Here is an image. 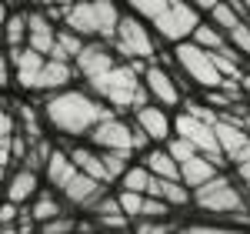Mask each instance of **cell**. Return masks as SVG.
<instances>
[{
	"instance_id": "603a6c76",
	"label": "cell",
	"mask_w": 250,
	"mask_h": 234,
	"mask_svg": "<svg viewBox=\"0 0 250 234\" xmlns=\"http://www.w3.org/2000/svg\"><path fill=\"white\" fill-rule=\"evenodd\" d=\"M190 40L200 44L204 50H220V47L227 44V34H224L217 23H210V20H197V27L190 30Z\"/></svg>"
},
{
	"instance_id": "6da1fadb",
	"label": "cell",
	"mask_w": 250,
	"mask_h": 234,
	"mask_svg": "<svg viewBox=\"0 0 250 234\" xmlns=\"http://www.w3.org/2000/svg\"><path fill=\"white\" fill-rule=\"evenodd\" d=\"M117 114L110 104L90 94V91H77V87H60V91H50L47 100H43V117L47 124L60 131L67 137H87L90 127L104 117Z\"/></svg>"
},
{
	"instance_id": "30bf717a",
	"label": "cell",
	"mask_w": 250,
	"mask_h": 234,
	"mask_svg": "<svg viewBox=\"0 0 250 234\" xmlns=\"http://www.w3.org/2000/svg\"><path fill=\"white\" fill-rule=\"evenodd\" d=\"M213 134H217V144H220L224 161L237 164V161H244V157L250 154V134L237 124V120H233L230 114L213 120Z\"/></svg>"
},
{
	"instance_id": "ba28073f",
	"label": "cell",
	"mask_w": 250,
	"mask_h": 234,
	"mask_svg": "<svg viewBox=\"0 0 250 234\" xmlns=\"http://www.w3.org/2000/svg\"><path fill=\"white\" fill-rule=\"evenodd\" d=\"M140 80H144V87H147V97L160 104V107H180V84H177V74H170L164 64H157L150 60L144 70H140Z\"/></svg>"
},
{
	"instance_id": "9a60e30c",
	"label": "cell",
	"mask_w": 250,
	"mask_h": 234,
	"mask_svg": "<svg viewBox=\"0 0 250 234\" xmlns=\"http://www.w3.org/2000/svg\"><path fill=\"white\" fill-rule=\"evenodd\" d=\"M114 50H107V44H83L77 50V57H74V67L80 70V77L90 80L97 77L100 70H107L110 64H114Z\"/></svg>"
},
{
	"instance_id": "44dd1931",
	"label": "cell",
	"mask_w": 250,
	"mask_h": 234,
	"mask_svg": "<svg viewBox=\"0 0 250 234\" xmlns=\"http://www.w3.org/2000/svg\"><path fill=\"white\" fill-rule=\"evenodd\" d=\"M144 167L157 177H177V161L167 154V147L164 144H157V147H147L144 151Z\"/></svg>"
},
{
	"instance_id": "ee69618b",
	"label": "cell",
	"mask_w": 250,
	"mask_h": 234,
	"mask_svg": "<svg viewBox=\"0 0 250 234\" xmlns=\"http://www.w3.org/2000/svg\"><path fill=\"white\" fill-rule=\"evenodd\" d=\"M233 167H237V177H240V181H244V184H247V181H250V154L244 157V161H237V164H233Z\"/></svg>"
},
{
	"instance_id": "c3c4849f",
	"label": "cell",
	"mask_w": 250,
	"mask_h": 234,
	"mask_svg": "<svg viewBox=\"0 0 250 234\" xmlns=\"http://www.w3.org/2000/svg\"><path fill=\"white\" fill-rule=\"evenodd\" d=\"M244 187H247V194H250V181H247V184H244Z\"/></svg>"
},
{
	"instance_id": "681fc988",
	"label": "cell",
	"mask_w": 250,
	"mask_h": 234,
	"mask_svg": "<svg viewBox=\"0 0 250 234\" xmlns=\"http://www.w3.org/2000/svg\"><path fill=\"white\" fill-rule=\"evenodd\" d=\"M247 208H250V194H247Z\"/></svg>"
},
{
	"instance_id": "d4e9b609",
	"label": "cell",
	"mask_w": 250,
	"mask_h": 234,
	"mask_svg": "<svg viewBox=\"0 0 250 234\" xmlns=\"http://www.w3.org/2000/svg\"><path fill=\"white\" fill-rule=\"evenodd\" d=\"M30 201H34V204H30L27 211H30V217H34V224H37V228L43 224V221H50V217L63 214V204H60L54 194H40V191H37Z\"/></svg>"
},
{
	"instance_id": "f6af8a7d",
	"label": "cell",
	"mask_w": 250,
	"mask_h": 234,
	"mask_svg": "<svg viewBox=\"0 0 250 234\" xmlns=\"http://www.w3.org/2000/svg\"><path fill=\"white\" fill-rule=\"evenodd\" d=\"M233 120H237V124H240V127H244V131H247L250 134V111H240V114H230Z\"/></svg>"
},
{
	"instance_id": "e575fe53",
	"label": "cell",
	"mask_w": 250,
	"mask_h": 234,
	"mask_svg": "<svg viewBox=\"0 0 250 234\" xmlns=\"http://www.w3.org/2000/svg\"><path fill=\"white\" fill-rule=\"evenodd\" d=\"M173 208L170 204H164L160 197H154V194H144V208H140V217H167Z\"/></svg>"
},
{
	"instance_id": "bcb514c9",
	"label": "cell",
	"mask_w": 250,
	"mask_h": 234,
	"mask_svg": "<svg viewBox=\"0 0 250 234\" xmlns=\"http://www.w3.org/2000/svg\"><path fill=\"white\" fill-rule=\"evenodd\" d=\"M233 3H237V10H240L244 17H250V0H233Z\"/></svg>"
},
{
	"instance_id": "8992f818",
	"label": "cell",
	"mask_w": 250,
	"mask_h": 234,
	"mask_svg": "<svg viewBox=\"0 0 250 234\" xmlns=\"http://www.w3.org/2000/svg\"><path fill=\"white\" fill-rule=\"evenodd\" d=\"M197 20H200V10L193 7L190 0H173L164 14H157V17L150 20V27H154L164 40L177 44V40L190 37V30L197 27Z\"/></svg>"
},
{
	"instance_id": "7dc6e473",
	"label": "cell",
	"mask_w": 250,
	"mask_h": 234,
	"mask_svg": "<svg viewBox=\"0 0 250 234\" xmlns=\"http://www.w3.org/2000/svg\"><path fill=\"white\" fill-rule=\"evenodd\" d=\"M3 17H7V7H3V0H0V27H3Z\"/></svg>"
},
{
	"instance_id": "3957f363",
	"label": "cell",
	"mask_w": 250,
	"mask_h": 234,
	"mask_svg": "<svg viewBox=\"0 0 250 234\" xmlns=\"http://www.w3.org/2000/svg\"><path fill=\"white\" fill-rule=\"evenodd\" d=\"M190 201L204 214L227 217V221H237V224H250L247 197H244V191H237V184L230 177H224V174H213L210 181L197 184L190 191Z\"/></svg>"
},
{
	"instance_id": "83f0119b",
	"label": "cell",
	"mask_w": 250,
	"mask_h": 234,
	"mask_svg": "<svg viewBox=\"0 0 250 234\" xmlns=\"http://www.w3.org/2000/svg\"><path fill=\"white\" fill-rule=\"evenodd\" d=\"M100 157H104V167H107V184H114L127 171V164H130L134 154L130 151H100Z\"/></svg>"
},
{
	"instance_id": "816d5d0a",
	"label": "cell",
	"mask_w": 250,
	"mask_h": 234,
	"mask_svg": "<svg viewBox=\"0 0 250 234\" xmlns=\"http://www.w3.org/2000/svg\"><path fill=\"white\" fill-rule=\"evenodd\" d=\"M247 20H250V17H247Z\"/></svg>"
},
{
	"instance_id": "f35d334b",
	"label": "cell",
	"mask_w": 250,
	"mask_h": 234,
	"mask_svg": "<svg viewBox=\"0 0 250 234\" xmlns=\"http://www.w3.org/2000/svg\"><path fill=\"white\" fill-rule=\"evenodd\" d=\"M94 224L97 228H130V217L124 211H114V214H97Z\"/></svg>"
},
{
	"instance_id": "f546056e",
	"label": "cell",
	"mask_w": 250,
	"mask_h": 234,
	"mask_svg": "<svg viewBox=\"0 0 250 234\" xmlns=\"http://www.w3.org/2000/svg\"><path fill=\"white\" fill-rule=\"evenodd\" d=\"M127 3H130V10H134L137 17H144L147 23H150L157 14H164V10L170 7L173 0H127Z\"/></svg>"
},
{
	"instance_id": "d6986e66",
	"label": "cell",
	"mask_w": 250,
	"mask_h": 234,
	"mask_svg": "<svg viewBox=\"0 0 250 234\" xmlns=\"http://www.w3.org/2000/svg\"><path fill=\"white\" fill-rule=\"evenodd\" d=\"M54 23L47 14H27V47H34L40 50L43 57H50V50H54Z\"/></svg>"
},
{
	"instance_id": "d6a6232c",
	"label": "cell",
	"mask_w": 250,
	"mask_h": 234,
	"mask_svg": "<svg viewBox=\"0 0 250 234\" xmlns=\"http://www.w3.org/2000/svg\"><path fill=\"white\" fill-rule=\"evenodd\" d=\"M17 114H20V120H23V134H27V140H40V120H37V111L30 107V104H20L17 107Z\"/></svg>"
},
{
	"instance_id": "5bb4252c",
	"label": "cell",
	"mask_w": 250,
	"mask_h": 234,
	"mask_svg": "<svg viewBox=\"0 0 250 234\" xmlns=\"http://www.w3.org/2000/svg\"><path fill=\"white\" fill-rule=\"evenodd\" d=\"M213 174H220V164L213 161V157L200 154V151H193L190 157H184L180 164H177V177L187 184V187H197V184H204V181H210Z\"/></svg>"
},
{
	"instance_id": "484cf974",
	"label": "cell",
	"mask_w": 250,
	"mask_h": 234,
	"mask_svg": "<svg viewBox=\"0 0 250 234\" xmlns=\"http://www.w3.org/2000/svg\"><path fill=\"white\" fill-rule=\"evenodd\" d=\"M83 47V37H80L77 30H57L54 34V50H50V57H60V60H74L77 57V50Z\"/></svg>"
},
{
	"instance_id": "5b68a950",
	"label": "cell",
	"mask_w": 250,
	"mask_h": 234,
	"mask_svg": "<svg viewBox=\"0 0 250 234\" xmlns=\"http://www.w3.org/2000/svg\"><path fill=\"white\" fill-rule=\"evenodd\" d=\"M173 64H177V67H180V70H184L197 87H204V91L220 87V84L227 80L220 70H217L210 50H204V47H200V44H193L190 37L173 44Z\"/></svg>"
},
{
	"instance_id": "ac0fdd59",
	"label": "cell",
	"mask_w": 250,
	"mask_h": 234,
	"mask_svg": "<svg viewBox=\"0 0 250 234\" xmlns=\"http://www.w3.org/2000/svg\"><path fill=\"white\" fill-rule=\"evenodd\" d=\"M40 191V174L34 171V167H20V171H14L10 174V181H7V201H14V204H27L30 197Z\"/></svg>"
},
{
	"instance_id": "9c48e42d",
	"label": "cell",
	"mask_w": 250,
	"mask_h": 234,
	"mask_svg": "<svg viewBox=\"0 0 250 234\" xmlns=\"http://www.w3.org/2000/svg\"><path fill=\"white\" fill-rule=\"evenodd\" d=\"M87 137H90V144L100 147V151H130L134 154V124L120 120L117 114L97 120Z\"/></svg>"
},
{
	"instance_id": "836d02e7",
	"label": "cell",
	"mask_w": 250,
	"mask_h": 234,
	"mask_svg": "<svg viewBox=\"0 0 250 234\" xmlns=\"http://www.w3.org/2000/svg\"><path fill=\"white\" fill-rule=\"evenodd\" d=\"M164 147H167V154H170L177 164H180L184 157H190V154H193V144H187L184 137H177V134L167 137V140H164Z\"/></svg>"
},
{
	"instance_id": "60d3db41",
	"label": "cell",
	"mask_w": 250,
	"mask_h": 234,
	"mask_svg": "<svg viewBox=\"0 0 250 234\" xmlns=\"http://www.w3.org/2000/svg\"><path fill=\"white\" fill-rule=\"evenodd\" d=\"M10 80H14V70H10V57H7V54H0V91H3V87H7Z\"/></svg>"
},
{
	"instance_id": "b9f144b4",
	"label": "cell",
	"mask_w": 250,
	"mask_h": 234,
	"mask_svg": "<svg viewBox=\"0 0 250 234\" xmlns=\"http://www.w3.org/2000/svg\"><path fill=\"white\" fill-rule=\"evenodd\" d=\"M0 134H14V114L0 104Z\"/></svg>"
},
{
	"instance_id": "8d00e7d4",
	"label": "cell",
	"mask_w": 250,
	"mask_h": 234,
	"mask_svg": "<svg viewBox=\"0 0 250 234\" xmlns=\"http://www.w3.org/2000/svg\"><path fill=\"white\" fill-rule=\"evenodd\" d=\"M74 228H77V221H74V217H67V214H57V217H50V221H43V224H40V231H47V234L74 231Z\"/></svg>"
},
{
	"instance_id": "d590c367",
	"label": "cell",
	"mask_w": 250,
	"mask_h": 234,
	"mask_svg": "<svg viewBox=\"0 0 250 234\" xmlns=\"http://www.w3.org/2000/svg\"><path fill=\"white\" fill-rule=\"evenodd\" d=\"M180 107H184V111H187V114H193V117H200V120H217V111H213V107H204V104H200V100H180Z\"/></svg>"
},
{
	"instance_id": "ab89813d",
	"label": "cell",
	"mask_w": 250,
	"mask_h": 234,
	"mask_svg": "<svg viewBox=\"0 0 250 234\" xmlns=\"http://www.w3.org/2000/svg\"><path fill=\"white\" fill-rule=\"evenodd\" d=\"M10 137L14 134H0V171L14 161V151H10Z\"/></svg>"
},
{
	"instance_id": "2e32d148",
	"label": "cell",
	"mask_w": 250,
	"mask_h": 234,
	"mask_svg": "<svg viewBox=\"0 0 250 234\" xmlns=\"http://www.w3.org/2000/svg\"><path fill=\"white\" fill-rule=\"evenodd\" d=\"M70 80H74V67H70V60L47 57V60H43V67H40V74H37L34 91L50 94V91H60V87H70Z\"/></svg>"
},
{
	"instance_id": "74e56055",
	"label": "cell",
	"mask_w": 250,
	"mask_h": 234,
	"mask_svg": "<svg viewBox=\"0 0 250 234\" xmlns=\"http://www.w3.org/2000/svg\"><path fill=\"white\" fill-rule=\"evenodd\" d=\"M17 211H20V204H14V201H3V204H0V231H14Z\"/></svg>"
},
{
	"instance_id": "7a4b0ae2",
	"label": "cell",
	"mask_w": 250,
	"mask_h": 234,
	"mask_svg": "<svg viewBox=\"0 0 250 234\" xmlns=\"http://www.w3.org/2000/svg\"><path fill=\"white\" fill-rule=\"evenodd\" d=\"M87 87H90V94H97L104 104H110L117 114H127V111L134 114L137 107H144V104L150 100L140 74H137L130 64H120V60H114L107 70H100L97 77H90Z\"/></svg>"
},
{
	"instance_id": "f907efd6",
	"label": "cell",
	"mask_w": 250,
	"mask_h": 234,
	"mask_svg": "<svg viewBox=\"0 0 250 234\" xmlns=\"http://www.w3.org/2000/svg\"><path fill=\"white\" fill-rule=\"evenodd\" d=\"M0 174H3V171H0Z\"/></svg>"
},
{
	"instance_id": "cb8c5ba5",
	"label": "cell",
	"mask_w": 250,
	"mask_h": 234,
	"mask_svg": "<svg viewBox=\"0 0 250 234\" xmlns=\"http://www.w3.org/2000/svg\"><path fill=\"white\" fill-rule=\"evenodd\" d=\"M207 14H210V23H217L224 34H227V30H233L240 20H247L244 14H240V10H237V3H233V0H217V3H213Z\"/></svg>"
},
{
	"instance_id": "4dcf8cb0",
	"label": "cell",
	"mask_w": 250,
	"mask_h": 234,
	"mask_svg": "<svg viewBox=\"0 0 250 234\" xmlns=\"http://www.w3.org/2000/svg\"><path fill=\"white\" fill-rule=\"evenodd\" d=\"M227 44L240 50V57H250V20H240L233 30H227Z\"/></svg>"
},
{
	"instance_id": "52a82bcc",
	"label": "cell",
	"mask_w": 250,
	"mask_h": 234,
	"mask_svg": "<svg viewBox=\"0 0 250 234\" xmlns=\"http://www.w3.org/2000/svg\"><path fill=\"white\" fill-rule=\"evenodd\" d=\"M173 134L184 137L187 144H193V151H200V154L213 157L217 164H224V154H220V144H217V134H213L210 120H200V117L180 111V114L173 117Z\"/></svg>"
},
{
	"instance_id": "7bdbcfd3",
	"label": "cell",
	"mask_w": 250,
	"mask_h": 234,
	"mask_svg": "<svg viewBox=\"0 0 250 234\" xmlns=\"http://www.w3.org/2000/svg\"><path fill=\"white\" fill-rule=\"evenodd\" d=\"M147 147H150L147 134H144V131H140V127L134 124V154H137V151H147Z\"/></svg>"
},
{
	"instance_id": "277c9868",
	"label": "cell",
	"mask_w": 250,
	"mask_h": 234,
	"mask_svg": "<svg viewBox=\"0 0 250 234\" xmlns=\"http://www.w3.org/2000/svg\"><path fill=\"white\" fill-rule=\"evenodd\" d=\"M107 47H114L124 60H157V40L150 27L144 23V17H137V14H127V17L120 14L114 40Z\"/></svg>"
},
{
	"instance_id": "1f68e13d",
	"label": "cell",
	"mask_w": 250,
	"mask_h": 234,
	"mask_svg": "<svg viewBox=\"0 0 250 234\" xmlns=\"http://www.w3.org/2000/svg\"><path fill=\"white\" fill-rule=\"evenodd\" d=\"M117 201H120V211L130 217V221L140 217V208H144V194H140V191H127V187H120V191H117Z\"/></svg>"
},
{
	"instance_id": "e0dca14e",
	"label": "cell",
	"mask_w": 250,
	"mask_h": 234,
	"mask_svg": "<svg viewBox=\"0 0 250 234\" xmlns=\"http://www.w3.org/2000/svg\"><path fill=\"white\" fill-rule=\"evenodd\" d=\"M147 194L160 197V201L170 204V208H187V204H190V187H187L180 177H157V174H150Z\"/></svg>"
},
{
	"instance_id": "7c38bea8",
	"label": "cell",
	"mask_w": 250,
	"mask_h": 234,
	"mask_svg": "<svg viewBox=\"0 0 250 234\" xmlns=\"http://www.w3.org/2000/svg\"><path fill=\"white\" fill-rule=\"evenodd\" d=\"M57 191L67 197L74 208H83V211H87L97 197L107 191V184H104V181H97V177H90V174H83V171H74V174L67 177Z\"/></svg>"
},
{
	"instance_id": "f1b7e54d",
	"label": "cell",
	"mask_w": 250,
	"mask_h": 234,
	"mask_svg": "<svg viewBox=\"0 0 250 234\" xmlns=\"http://www.w3.org/2000/svg\"><path fill=\"white\" fill-rule=\"evenodd\" d=\"M3 40L10 44V47H17V44H27V17H20V14H14V17H3Z\"/></svg>"
},
{
	"instance_id": "7402d4cb",
	"label": "cell",
	"mask_w": 250,
	"mask_h": 234,
	"mask_svg": "<svg viewBox=\"0 0 250 234\" xmlns=\"http://www.w3.org/2000/svg\"><path fill=\"white\" fill-rule=\"evenodd\" d=\"M97 7V37L100 40H114V30H117V20H120V10H117L114 0H94Z\"/></svg>"
},
{
	"instance_id": "4fadbf2b",
	"label": "cell",
	"mask_w": 250,
	"mask_h": 234,
	"mask_svg": "<svg viewBox=\"0 0 250 234\" xmlns=\"http://www.w3.org/2000/svg\"><path fill=\"white\" fill-rule=\"evenodd\" d=\"M43 60H47V57H43L40 50H34V47H27V44L10 47V70H14V80H17L23 91H34Z\"/></svg>"
},
{
	"instance_id": "8fae6325",
	"label": "cell",
	"mask_w": 250,
	"mask_h": 234,
	"mask_svg": "<svg viewBox=\"0 0 250 234\" xmlns=\"http://www.w3.org/2000/svg\"><path fill=\"white\" fill-rule=\"evenodd\" d=\"M134 124L147 134L150 144H164L167 137L173 134V117L167 114V107H160V104H144V107H137L134 111Z\"/></svg>"
},
{
	"instance_id": "ffe728a7",
	"label": "cell",
	"mask_w": 250,
	"mask_h": 234,
	"mask_svg": "<svg viewBox=\"0 0 250 234\" xmlns=\"http://www.w3.org/2000/svg\"><path fill=\"white\" fill-rule=\"evenodd\" d=\"M70 161H74V167L77 171H83V174H90V177H97V181H104L107 184V167H104V157H100V147H87V144H74L70 151Z\"/></svg>"
},
{
	"instance_id": "4316f807",
	"label": "cell",
	"mask_w": 250,
	"mask_h": 234,
	"mask_svg": "<svg viewBox=\"0 0 250 234\" xmlns=\"http://www.w3.org/2000/svg\"><path fill=\"white\" fill-rule=\"evenodd\" d=\"M120 187H127V191H140V194H147V184H150V171L144 167V164H127V171L120 174L117 181Z\"/></svg>"
}]
</instances>
